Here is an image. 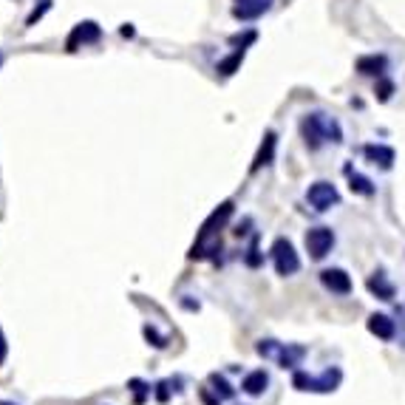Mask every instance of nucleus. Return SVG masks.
I'll list each match as a JSON object with an SVG mask.
<instances>
[{
    "mask_svg": "<svg viewBox=\"0 0 405 405\" xmlns=\"http://www.w3.org/2000/svg\"><path fill=\"white\" fill-rule=\"evenodd\" d=\"M301 136L306 142L309 151H318L323 142H343V131L335 119H329L326 114L315 111V114H306L301 119Z\"/></svg>",
    "mask_w": 405,
    "mask_h": 405,
    "instance_id": "nucleus-1",
    "label": "nucleus"
},
{
    "mask_svg": "<svg viewBox=\"0 0 405 405\" xmlns=\"http://www.w3.org/2000/svg\"><path fill=\"white\" fill-rule=\"evenodd\" d=\"M230 215H232V202L218 204V210H212V215L204 221L202 232H199V238L190 249V258H204V249H210V252L218 249V232L230 221Z\"/></svg>",
    "mask_w": 405,
    "mask_h": 405,
    "instance_id": "nucleus-2",
    "label": "nucleus"
},
{
    "mask_svg": "<svg viewBox=\"0 0 405 405\" xmlns=\"http://www.w3.org/2000/svg\"><path fill=\"white\" fill-rule=\"evenodd\" d=\"M340 380H343V372H340V369H326L320 377H312V374H306V372H295L292 386H295L298 392L329 394V392H335V389L340 386Z\"/></svg>",
    "mask_w": 405,
    "mask_h": 405,
    "instance_id": "nucleus-3",
    "label": "nucleus"
},
{
    "mask_svg": "<svg viewBox=\"0 0 405 405\" xmlns=\"http://www.w3.org/2000/svg\"><path fill=\"white\" fill-rule=\"evenodd\" d=\"M258 355L275 360L281 369H295L301 363V357L306 355L303 346H286V343H275V340H261L258 343Z\"/></svg>",
    "mask_w": 405,
    "mask_h": 405,
    "instance_id": "nucleus-4",
    "label": "nucleus"
},
{
    "mask_svg": "<svg viewBox=\"0 0 405 405\" xmlns=\"http://www.w3.org/2000/svg\"><path fill=\"white\" fill-rule=\"evenodd\" d=\"M269 255H272L275 272L284 275V278H289V275H295L301 269V258H298V252H295V247H292L289 238H275Z\"/></svg>",
    "mask_w": 405,
    "mask_h": 405,
    "instance_id": "nucleus-5",
    "label": "nucleus"
},
{
    "mask_svg": "<svg viewBox=\"0 0 405 405\" xmlns=\"http://www.w3.org/2000/svg\"><path fill=\"white\" fill-rule=\"evenodd\" d=\"M303 244H306V252H309L315 261H323V258L332 252V247H335V232H332V227H312V230L306 232Z\"/></svg>",
    "mask_w": 405,
    "mask_h": 405,
    "instance_id": "nucleus-6",
    "label": "nucleus"
},
{
    "mask_svg": "<svg viewBox=\"0 0 405 405\" xmlns=\"http://www.w3.org/2000/svg\"><path fill=\"white\" fill-rule=\"evenodd\" d=\"M306 202L312 204L318 212H326L332 210L335 204H340V193L332 182H315L309 190H306Z\"/></svg>",
    "mask_w": 405,
    "mask_h": 405,
    "instance_id": "nucleus-7",
    "label": "nucleus"
},
{
    "mask_svg": "<svg viewBox=\"0 0 405 405\" xmlns=\"http://www.w3.org/2000/svg\"><path fill=\"white\" fill-rule=\"evenodd\" d=\"M99 37H102L99 26H97L94 20H82V23H77V26L71 28V34H68V40H65V51H77L80 45L97 43Z\"/></svg>",
    "mask_w": 405,
    "mask_h": 405,
    "instance_id": "nucleus-8",
    "label": "nucleus"
},
{
    "mask_svg": "<svg viewBox=\"0 0 405 405\" xmlns=\"http://www.w3.org/2000/svg\"><path fill=\"white\" fill-rule=\"evenodd\" d=\"M320 284H323L329 292H335V295H349V292H352V278H349L343 269H338V266L323 269V272H320Z\"/></svg>",
    "mask_w": 405,
    "mask_h": 405,
    "instance_id": "nucleus-9",
    "label": "nucleus"
},
{
    "mask_svg": "<svg viewBox=\"0 0 405 405\" xmlns=\"http://www.w3.org/2000/svg\"><path fill=\"white\" fill-rule=\"evenodd\" d=\"M363 156H366L372 165L383 168V171H392V168H394V148H389V145H366V148H363Z\"/></svg>",
    "mask_w": 405,
    "mask_h": 405,
    "instance_id": "nucleus-10",
    "label": "nucleus"
},
{
    "mask_svg": "<svg viewBox=\"0 0 405 405\" xmlns=\"http://www.w3.org/2000/svg\"><path fill=\"white\" fill-rule=\"evenodd\" d=\"M386 68H389L386 54H366L357 60V71L366 77H386Z\"/></svg>",
    "mask_w": 405,
    "mask_h": 405,
    "instance_id": "nucleus-11",
    "label": "nucleus"
},
{
    "mask_svg": "<svg viewBox=\"0 0 405 405\" xmlns=\"http://www.w3.org/2000/svg\"><path fill=\"white\" fill-rule=\"evenodd\" d=\"M269 6H272V0H241L232 9V17H238V20H255L264 11H269Z\"/></svg>",
    "mask_w": 405,
    "mask_h": 405,
    "instance_id": "nucleus-12",
    "label": "nucleus"
},
{
    "mask_svg": "<svg viewBox=\"0 0 405 405\" xmlns=\"http://www.w3.org/2000/svg\"><path fill=\"white\" fill-rule=\"evenodd\" d=\"M369 332L374 335V338H380V340H394V335H397V326H394V320L389 318V315H372L369 318Z\"/></svg>",
    "mask_w": 405,
    "mask_h": 405,
    "instance_id": "nucleus-13",
    "label": "nucleus"
},
{
    "mask_svg": "<svg viewBox=\"0 0 405 405\" xmlns=\"http://www.w3.org/2000/svg\"><path fill=\"white\" fill-rule=\"evenodd\" d=\"M275 145H278L275 131H266V136H264V142H261V148H258V153H255V162H252V168H249L252 173L272 162V156H275Z\"/></svg>",
    "mask_w": 405,
    "mask_h": 405,
    "instance_id": "nucleus-14",
    "label": "nucleus"
},
{
    "mask_svg": "<svg viewBox=\"0 0 405 405\" xmlns=\"http://www.w3.org/2000/svg\"><path fill=\"white\" fill-rule=\"evenodd\" d=\"M266 386H269V374H266L264 369H255V372H249V374L244 377V383H241L244 394H249V397H261V394L266 392Z\"/></svg>",
    "mask_w": 405,
    "mask_h": 405,
    "instance_id": "nucleus-15",
    "label": "nucleus"
},
{
    "mask_svg": "<svg viewBox=\"0 0 405 405\" xmlns=\"http://www.w3.org/2000/svg\"><path fill=\"white\" fill-rule=\"evenodd\" d=\"M346 176H349V188H352V193H357V196H374L377 193V188L372 185V179H366L363 173H355L352 168H346Z\"/></svg>",
    "mask_w": 405,
    "mask_h": 405,
    "instance_id": "nucleus-16",
    "label": "nucleus"
},
{
    "mask_svg": "<svg viewBox=\"0 0 405 405\" xmlns=\"http://www.w3.org/2000/svg\"><path fill=\"white\" fill-rule=\"evenodd\" d=\"M366 286H369V292H372V295H377L380 301H392V298H394V286L386 281V275H383V272H374V275L366 281Z\"/></svg>",
    "mask_w": 405,
    "mask_h": 405,
    "instance_id": "nucleus-17",
    "label": "nucleus"
},
{
    "mask_svg": "<svg viewBox=\"0 0 405 405\" xmlns=\"http://www.w3.org/2000/svg\"><path fill=\"white\" fill-rule=\"evenodd\" d=\"M241 63H244V48H235L227 60L218 63V74H221V77H230V74H235V71L241 68Z\"/></svg>",
    "mask_w": 405,
    "mask_h": 405,
    "instance_id": "nucleus-18",
    "label": "nucleus"
},
{
    "mask_svg": "<svg viewBox=\"0 0 405 405\" xmlns=\"http://www.w3.org/2000/svg\"><path fill=\"white\" fill-rule=\"evenodd\" d=\"M210 383H212V386H215V389H212V392H215V394H218V400H221V397H224V400H230V397H232V394H235V392H232V389H230V383H227V380H224V377H221V374H210Z\"/></svg>",
    "mask_w": 405,
    "mask_h": 405,
    "instance_id": "nucleus-19",
    "label": "nucleus"
},
{
    "mask_svg": "<svg viewBox=\"0 0 405 405\" xmlns=\"http://www.w3.org/2000/svg\"><path fill=\"white\" fill-rule=\"evenodd\" d=\"M374 94H377V99H380V102H389V99H392V94H394V82H392V80H386V77H377V88H374Z\"/></svg>",
    "mask_w": 405,
    "mask_h": 405,
    "instance_id": "nucleus-20",
    "label": "nucleus"
},
{
    "mask_svg": "<svg viewBox=\"0 0 405 405\" xmlns=\"http://www.w3.org/2000/svg\"><path fill=\"white\" fill-rule=\"evenodd\" d=\"M255 37H258L255 31H247V34H232V37H230V43H232L235 48H247L249 43H255Z\"/></svg>",
    "mask_w": 405,
    "mask_h": 405,
    "instance_id": "nucleus-21",
    "label": "nucleus"
},
{
    "mask_svg": "<svg viewBox=\"0 0 405 405\" xmlns=\"http://www.w3.org/2000/svg\"><path fill=\"white\" fill-rule=\"evenodd\" d=\"M48 6H51V0H43V6H40V9H34V11L28 14V20H26V26H34V23H37V20H40V17H43V14L48 11Z\"/></svg>",
    "mask_w": 405,
    "mask_h": 405,
    "instance_id": "nucleus-22",
    "label": "nucleus"
},
{
    "mask_svg": "<svg viewBox=\"0 0 405 405\" xmlns=\"http://www.w3.org/2000/svg\"><path fill=\"white\" fill-rule=\"evenodd\" d=\"M247 266H261V255H258V244L252 241V247H249V252H247Z\"/></svg>",
    "mask_w": 405,
    "mask_h": 405,
    "instance_id": "nucleus-23",
    "label": "nucleus"
},
{
    "mask_svg": "<svg viewBox=\"0 0 405 405\" xmlns=\"http://www.w3.org/2000/svg\"><path fill=\"white\" fill-rule=\"evenodd\" d=\"M131 389L136 392V403H142V400H145V392H148V389H145V383H139V380H131Z\"/></svg>",
    "mask_w": 405,
    "mask_h": 405,
    "instance_id": "nucleus-24",
    "label": "nucleus"
},
{
    "mask_svg": "<svg viewBox=\"0 0 405 405\" xmlns=\"http://www.w3.org/2000/svg\"><path fill=\"white\" fill-rule=\"evenodd\" d=\"M145 338H148V340H153V346H159V349L165 346V340H162V338H159V335H156L151 326H145Z\"/></svg>",
    "mask_w": 405,
    "mask_h": 405,
    "instance_id": "nucleus-25",
    "label": "nucleus"
},
{
    "mask_svg": "<svg viewBox=\"0 0 405 405\" xmlns=\"http://www.w3.org/2000/svg\"><path fill=\"white\" fill-rule=\"evenodd\" d=\"M6 355H9V346H6V338H3V329H0V366H3Z\"/></svg>",
    "mask_w": 405,
    "mask_h": 405,
    "instance_id": "nucleus-26",
    "label": "nucleus"
},
{
    "mask_svg": "<svg viewBox=\"0 0 405 405\" xmlns=\"http://www.w3.org/2000/svg\"><path fill=\"white\" fill-rule=\"evenodd\" d=\"M156 397H159L162 403L168 400V383H159V392H156Z\"/></svg>",
    "mask_w": 405,
    "mask_h": 405,
    "instance_id": "nucleus-27",
    "label": "nucleus"
},
{
    "mask_svg": "<svg viewBox=\"0 0 405 405\" xmlns=\"http://www.w3.org/2000/svg\"><path fill=\"white\" fill-rule=\"evenodd\" d=\"M202 400H204V403H207V405H218V403H221V400H212L207 389H202Z\"/></svg>",
    "mask_w": 405,
    "mask_h": 405,
    "instance_id": "nucleus-28",
    "label": "nucleus"
},
{
    "mask_svg": "<svg viewBox=\"0 0 405 405\" xmlns=\"http://www.w3.org/2000/svg\"><path fill=\"white\" fill-rule=\"evenodd\" d=\"M0 405H17V403H9V400H0Z\"/></svg>",
    "mask_w": 405,
    "mask_h": 405,
    "instance_id": "nucleus-29",
    "label": "nucleus"
},
{
    "mask_svg": "<svg viewBox=\"0 0 405 405\" xmlns=\"http://www.w3.org/2000/svg\"><path fill=\"white\" fill-rule=\"evenodd\" d=\"M0 63H3V57H0Z\"/></svg>",
    "mask_w": 405,
    "mask_h": 405,
    "instance_id": "nucleus-30",
    "label": "nucleus"
}]
</instances>
